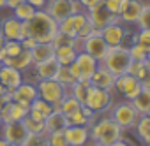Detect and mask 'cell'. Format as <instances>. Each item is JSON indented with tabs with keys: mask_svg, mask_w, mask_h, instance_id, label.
Returning a JSON list of instances; mask_svg holds the SVG:
<instances>
[{
	"mask_svg": "<svg viewBox=\"0 0 150 146\" xmlns=\"http://www.w3.org/2000/svg\"><path fill=\"white\" fill-rule=\"evenodd\" d=\"M88 128H90V141L101 142L104 146H110L115 141L122 139L124 137V132H125L110 114H103V116L99 114L97 120Z\"/></svg>",
	"mask_w": 150,
	"mask_h": 146,
	"instance_id": "7a4b0ae2",
	"label": "cell"
},
{
	"mask_svg": "<svg viewBox=\"0 0 150 146\" xmlns=\"http://www.w3.org/2000/svg\"><path fill=\"white\" fill-rule=\"evenodd\" d=\"M4 48H6V55L7 56H14V55L23 51V46H21L20 41H6Z\"/></svg>",
	"mask_w": 150,
	"mask_h": 146,
	"instance_id": "b9f144b4",
	"label": "cell"
},
{
	"mask_svg": "<svg viewBox=\"0 0 150 146\" xmlns=\"http://www.w3.org/2000/svg\"><path fill=\"white\" fill-rule=\"evenodd\" d=\"M76 55H78V51L74 46H57L53 56L60 65H71L76 60Z\"/></svg>",
	"mask_w": 150,
	"mask_h": 146,
	"instance_id": "cb8c5ba5",
	"label": "cell"
},
{
	"mask_svg": "<svg viewBox=\"0 0 150 146\" xmlns=\"http://www.w3.org/2000/svg\"><path fill=\"white\" fill-rule=\"evenodd\" d=\"M127 48H129V53H131L132 62H146V55H148V51L143 49L139 44L132 42V44H129Z\"/></svg>",
	"mask_w": 150,
	"mask_h": 146,
	"instance_id": "74e56055",
	"label": "cell"
},
{
	"mask_svg": "<svg viewBox=\"0 0 150 146\" xmlns=\"http://www.w3.org/2000/svg\"><path fill=\"white\" fill-rule=\"evenodd\" d=\"M28 135V130L25 128L23 121H9L2 125V137L9 144H23Z\"/></svg>",
	"mask_w": 150,
	"mask_h": 146,
	"instance_id": "5bb4252c",
	"label": "cell"
},
{
	"mask_svg": "<svg viewBox=\"0 0 150 146\" xmlns=\"http://www.w3.org/2000/svg\"><path fill=\"white\" fill-rule=\"evenodd\" d=\"M0 35L6 41H23L28 37V30H27V23L20 21L14 16H6L0 20Z\"/></svg>",
	"mask_w": 150,
	"mask_h": 146,
	"instance_id": "ba28073f",
	"label": "cell"
},
{
	"mask_svg": "<svg viewBox=\"0 0 150 146\" xmlns=\"http://www.w3.org/2000/svg\"><path fill=\"white\" fill-rule=\"evenodd\" d=\"M132 42H136L143 49L150 51V30H138L136 34H132Z\"/></svg>",
	"mask_w": 150,
	"mask_h": 146,
	"instance_id": "e575fe53",
	"label": "cell"
},
{
	"mask_svg": "<svg viewBox=\"0 0 150 146\" xmlns=\"http://www.w3.org/2000/svg\"><path fill=\"white\" fill-rule=\"evenodd\" d=\"M101 35L103 39L106 41V44L110 48H115V46H125L127 39L129 37V28L127 25L120 23V21H115V23H110L106 25L104 28H101Z\"/></svg>",
	"mask_w": 150,
	"mask_h": 146,
	"instance_id": "9c48e42d",
	"label": "cell"
},
{
	"mask_svg": "<svg viewBox=\"0 0 150 146\" xmlns=\"http://www.w3.org/2000/svg\"><path fill=\"white\" fill-rule=\"evenodd\" d=\"M4 44H6V39L0 35V63H2V60L7 56V55H6V48H4Z\"/></svg>",
	"mask_w": 150,
	"mask_h": 146,
	"instance_id": "c3c4849f",
	"label": "cell"
},
{
	"mask_svg": "<svg viewBox=\"0 0 150 146\" xmlns=\"http://www.w3.org/2000/svg\"><path fill=\"white\" fill-rule=\"evenodd\" d=\"M108 48H110V46H108L106 41L103 39L101 30H94L88 37L83 39V48H81V51L88 53L90 56H94V58L101 63L103 58H104L106 53H108Z\"/></svg>",
	"mask_w": 150,
	"mask_h": 146,
	"instance_id": "8fae6325",
	"label": "cell"
},
{
	"mask_svg": "<svg viewBox=\"0 0 150 146\" xmlns=\"http://www.w3.org/2000/svg\"><path fill=\"white\" fill-rule=\"evenodd\" d=\"M146 62H150V51H148V55H146Z\"/></svg>",
	"mask_w": 150,
	"mask_h": 146,
	"instance_id": "9f6ffc18",
	"label": "cell"
},
{
	"mask_svg": "<svg viewBox=\"0 0 150 146\" xmlns=\"http://www.w3.org/2000/svg\"><path fill=\"white\" fill-rule=\"evenodd\" d=\"M131 63H132V58H131V53H129L127 46L108 48V53H106V56L101 62V65L106 67L113 76L125 74V72L129 70V67H131Z\"/></svg>",
	"mask_w": 150,
	"mask_h": 146,
	"instance_id": "3957f363",
	"label": "cell"
},
{
	"mask_svg": "<svg viewBox=\"0 0 150 146\" xmlns=\"http://www.w3.org/2000/svg\"><path fill=\"white\" fill-rule=\"evenodd\" d=\"M67 123L69 125H88V118L80 109V111H76V113H72V114L67 116Z\"/></svg>",
	"mask_w": 150,
	"mask_h": 146,
	"instance_id": "60d3db41",
	"label": "cell"
},
{
	"mask_svg": "<svg viewBox=\"0 0 150 146\" xmlns=\"http://www.w3.org/2000/svg\"><path fill=\"white\" fill-rule=\"evenodd\" d=\"M0 127H2V118H0Z\"/></svg>",
	"mask_w": 150,
	"mask_h": 146,
	"instance_id": "91938a15",
	"label": "cell"
},
{
	"mask_svg": "<svg viewBox=\"0 0 150 146\" xmlns=\"http://www.w3.org/2000/svg\"><path fill=\"white\" fill-rule=\"evenodd\" d=\"M4 92H6V86H4V85H2V83H0V95H2V93H4Z\"/></svg>",
	"mask_w": 150,
	"mask_h": 146,
	"instance_id": "11a10c76",
	"label": "cell"
},
{
	"mask_svg": "<svg viewBox=\"0 0 150 146\" xmlns=\"http://www.w3.org/2000/svg\"><path fill=\"white\" fill-rule=\"evenodd\" d=\"M7 144H9V142H7V141H6L4 137H2V139H0V146H7Z\"/></svg>",
	"mask_w": 150,
	"mask_h": 146,
	"instance_id": "f5cc1de1",
	"label": "cell"
},
{
	"mask_svg": "<svg viewBox=\"0 0 150 146\" xmlns=\"http://www.w3.org/2000/svg\"><path fill=\"white\" fill-rule=\"evenodd\" d=\"M108 114H110L124 130H132L134 125H136V121H138V118L141 116V114L136 111V107L132 106L131 100L113 102V106H111V109H110Z\"/></svg>",
	"mask_w": 150,
	"mask_h": 146,
	"instance_id": "277c9868",
	"label": "cell"
},
{
	"mask_svg": "<svg viewBox=\"0 0 150 146\" xmlns=\"http://www.w3.org/2000/svg\"><path fill=\"white\" fill-rule=\"evenodd\" d=\"M35 44H37V42H35L32 37H27V39H23V41H21V46H23V49H28V51H30V49H32Z\"/></svg>",
	"mask_w": 150,
	"mask_h": 146,
	"instance_id": "bcb514c9",
	"label": "cell"
},
{
	"mask_svg": "<svg viewBox=\"0 0 150 146\" xmlns=\"http://www.w3.org/2000/svg\"><path fill=\"white\" fill-rule=\"evenodd\" d=\"M58 32L64 34V35L72 37V39H76V37H78L76 28H74V25H72V18H71V16H67L65 20H62V21L58 23Z\"/></svg>",
	"mask_w": 150,
	"mask_h": 146,
	"instance_id": "836d02e7",
	"label": "cell"
},
{
	"mask_svg": "<svg viewBox=\"0 0 150 146\" xmlns=\"http://www.w3.org/2000/svg\"><path fill=\"white\" fill-rule=\"evenodd\" d=\"M11 93H13V102H18V104H21L25 107H30V104L39 97L37 88H35V83H30V81H23Z\"/></svg>",
	"mask_w": 150,
	"mask_h": 146,
	"instance_id": "2e32d148",
	"label": "cell"
},
{
	"mask_svg": "<svg viewBox=\"0 0 150 146\" xmlns=\"http://www.w3.org/2000/svg\"><path fill=\"white\" fill-rule=\"evenodd\" d=\"M6 106V102H4V99H2V95H0V111H2V107Z\"/></svg>",
	"mask_w": 150,
	"mask_h": 146,
	"instance_id": "db71d44e",
	"label": "cell"
},
{
	"mask_svg": "<svg viewBox=\"0 0 150 146\" xmlns=\"http://www.w3.org/2000/svg\"><path fill=\"white\" fill-rule=\"evenodd\" d=\"M35 88H37V93L42 100L50 102L53 106V109L58 107V104L64 100V97L69 93V90L57 79H39L35 83Z\"/></svg>",
	"mask_w": 150,
	"mask_h": 146,
	"instance_id": "5b68a950",
	"label": "cell"
},
{
	"mask_svg": "<svg viewBox=\"0 0 150 146\" xmlns=\"http://www.w3.org/2000/svg\"><path fill=\"white\" fill-rule=\"evenodd\" d=\"M7 109H9L11 121H21L28 114V107H25V106H21L18 102H7Z\"/></svg>",
	"mask_w": 150,
	"mask_h": 146,
	"instance_id": "f546056e",
	"label": "cell"
},
{
	"mask_svg": "<svg viewBox=\"0 0 150 146\" xmlns=\"http://www.w3.org/2000/svg\"><path fill=\"white\" fill-rule=\"evenodd\" d=\"M136 27H138V30H150V4H143V9H141Z\"/></svg>",
	"mask_w": 150,
	"mask_h": 146,
	"instance_id": "d590c367",
	"label": "cell"
},
{
	"mask_svg": "<svg viewBox=\"0 0 150 146\" xmlns=\"http://www.w3.org/2000/svg\"><path fill=\"white\" fill-rule=\"evenodd\" d=\"M57 81H60L67 90H69V86H72L74 83H76V79H74V76L71 74V70H69V67L67 65H60V69H58V74H57V78H55Z\"/></svg>",
	"mask_w": 150,
	"mask_h": 146,
	"instance_id": "4dcf8cb0",
	"label": "cell"
},
{
	"mask_svg": "<svg viewBox=\"0 0 150 146\" xmlns=\"http://www.w3.org/2000/svg\"><path fill=\"white\" fill-rule=\"evenodd\" d=\"M64 137L69 146H87L90 142L88 125H69L64 130Z\"/></svg>",
	"mask_w": 150,
	"mask_h": 146,
	"instance_id": "7c38bea8",
	"label": "cell"
},
{
	"mask_svg": "<svg viewBox=\"0 0 150 146\" xmlns=\"http://www.w3.org/2000/svg\"><path fill=\"white\" fill-rule=\"evenodd\" d=\"M141 86L150 90V62H146V70H145V76L141 79Z\"/></svg>",
	"mask_w": 150,
	"mask_h": 146,
	"instance_id": "ee69618b",
	"label": "cell"
},
{
	"mask_svg": "<svg viewBox=\"0 0 150 146\" xmlns=\"http://www.w3.org/2000/svg\"><path fill=\"white\" fill-rule=\"evenodd\" d=\"M44 11H46L57 23H60L62 20H65V18L71 16V14L81 13L83 7L80 6L78 0H48Z\"/></svg>",
	"mask_w": 150,
	"mask_h": 146,
	"instance_id": "8992f818",
	"label": "cell"
},
{
	"mask_svg": "<svg viewBox=\"0 0 150 146\" xmlns=\"http://www.w3.org/2000/svg\"><path fill=\"white\" fill-rule=\"evenodd\" d=\"M30 55H32V60L34 63H39V62H44L48 58H51L55 55V46L51 42H37L32 49H30Z\"/></svg>",
	"mask_w": 150,
	"mask_h": 146,
	"instance_id": "603a6c76",
	"label": "cell"
},
{
	"mask_svg": "<svg viewBox=\"0 0 150 146\" xmlns=\"http://www.w3.org/2000/svg\"><path fill=\"white\" fill-rule=\"evenodd\" d=\"M148 146H150V144H148Z\"/></svg>",
	"mask_w": 150,
	"mask_h": 146,
	"instance_id": "94428289",
	"label": "cell"
},
{
	"mask_svg": "<svg viewBox=\"0 0 150 146\" xmlns=\"http://www.w3.org/2000/svg\"><path fill=\"white\" fill-rule=\"evenodd\" d=\"M134 130H136L139 141L148 146V144H150V118H148L146 114H141V116L138 118V121H136V125H134Z\"/></svg>",
	"mask_w": 150,
	"mask_h": 146,
	"instance_id": "484cf974",
	"label": "cell"
},
{
	"mask_svg": "<svg viewBox=\"0 0 150 146\" xmlns=\"http://www.w3.org/2000/svg\"><path fill=\"white\" fill-rule=\"evenodd\" d=\"M7 7V0H0V9H6Z\"/></svg>",
	"mask_w": 150,
	"mask_h": 146,
	"instance_id": "816d5d0a",
	"label": "cell"
},
{
	"mask_svg": "<svg viewBox=\"0 0 150 146\" xmlns=\"http://www.w3.org/2000/svg\"><path fill=\"white\" fill-rule=\"evenodd\" d=\"M78 2H80V6L83 7V11H88V9H92V7L103 4V0H78Z\"/></svg>",
	"mask_w": 150,
	"mask_h": 146,
	"instance_id": "7bdbcfd3",
	"label": "cell"
},
{
	"mask_svg": "<svg viewBox=\"0 0 150 146\" xmlns=\"http://www.w3.org/2000/svg\"><path fill=\"white\" fill-rule=\"evenodd\" d=\"M141 88H143L141 81L138 78H134L132 74H129V72L117 76V79H115V92H118L124 97V100H132L139 93Z\"/></svg>",
	"mask_w": 150,
	"mask_h": 146,
	"instance_id": "30bf717a",
	"label": "cell"
},
{
	"mask_svg": "<svg viewBox=\"0 0 150 146\" xmlns=\"http://www.w3.org/2000/svg\"><path fill=\"white\" fill-rule=\"evenodd\" d=\"M146 116H148V118H150V111H148V113H146Z\"/></svg>",
	"mask_w": 150,
	"mask_h": 146,
	"instance_id": "680465c9",
	"label": "cell"
},
{
	"mask_svg": "<svg viewBox=\"0 0 150 146\" xmlns=\"http://www.w3.org/2000/svg\"><path fill=\"white\" fill-rule=\"evenodd\" d=\"M25 2H28L34 9H37V11H42L44 7H46V4H48V0H25Z\"/></svg>",
	"mask_w": 150,
	"mask_h": 146,
	"instance_id": "f6af8a7d",
	"label": "cell"
},
{
	"mask_svg": "<svg viewBox=\"0 0 150 146\" xmlns=\"http://www.w3.org/2000/svg\"><path fill=\"white\" fill-rule=\"evenodd\" d=\"M85 106L90 107L96 114H106V113H110V109L113 106V95H111V92H106V90L92 86L88 90Z\"/></svg>",
	"mask_w": 150,
	"mask_h": 146,
	"instance_id": "52a82bcc",
	"label": "cell"
},
{
	"mask_svg": "<svg viewBox=\"0 0 150 146\" xmlns=\"http://www.w3.org/2000/svg\"><path fill=\"white\" fill-rule=\"evenodd\" d=\"M25 2V0H7V9H14V7H18L20 4H23Z\"/></svg>",
	"mask_w": 150,
	"mask_h": 146,
	"instance_id": "681fc988",
	"label": "cell"
},
{
	"mask_svg": "<svg viewBox=\"0 0 150 146\" xmlns=\"http://www.w3.org/2000/svg\"><path fill=\"white\" fill-rule=\"evenodd\" d=\"M2 63H4V65H11V67H14V69H18V70L25 72V70H30V67L34 65V60H32L30 51H28V49H23L21 53H18V55H14V56H6V58L2 60Z\"/></svg>",
	"mask_w": 150,
	"mask_h": 146,
	"instance_id": "7402d4cb",
	"label": "cell"
},
{
	"mask_svg": "<svg viewBox=\"0 0 150 146\" xmlns=\"http://www.w3.org/2000/svg\"><path fill=\"white\" fill-rule=\"evenodd\" d=\"M67 127H69L67 116L62 111H58V109H53V113L50 116H46V120H44V130H46V134L64 132Z\"/></svg>",
	"mask_w": 150,
	"mask_h": 146,
	"instance_id": "44dd1931",
	"label": "cell"
},
{
	"mask_svg": "<svg viewBox=\"0 0 150 146\" xmlns=\"http://www.w3.org/2000/svg\"><path fill=\"white\" fill-rule=\"evenodd\" d=\"M115 79H117V76H113L106 67H103L99 63L97 70L94 72V76L90 78V83L96 88H101V90H106V92H111L113 93L115 92Z\"/></svg>",
	"mask_w": 150,
	"mask_h": 146,
	"instance_id": "ac0fdd59",
	"label": "cell"
},
{
	"mask_svg": "<svg viewBox=\"0 0 150 146\" xmlns=\"http://www.w3.org/2000/svg\"><path fill=\"white\" fill-rule=\"evenodd\" d=\"M21 146H48V135L46 134H28Z\"/></svg>",
	"mask_w": 150,
	"mask_h": 146,
	"instance_id": "f35d334b",
	"label": "cell"
},
{
	"mask_svg": "<svg viewBox=\"0 0 150 146\" xmlns=\"http://www.w3.org/2000/svg\"><path fill=\"white\" fill-rule=\"evenodd\" d=\"M90 88H92L90 79H80V81L74 83L72 86H69V95H72L78 102L85 104V100H87V95H88V90H90Z\"/></svg>",
	"mask_w": 150,
	"mask_h": 146,
	"instance_id": "d4e9b609",
	"label": "cell"
},
{
	"mask_svg": "<svg viewBox=\"0 0 150 146\" xmlns=\"http://www.w3.org/2000/svg\"><path fill=\"white\" fill-rule=\"evenodd\" d=\"M87 16H88V21L92 23V27H94L96 30H101V28H104L106 25L118 21V16L111 14L103 4H99V6L88 9V11H87Z\"/></svg>",
	"mask_w": 150,
	"mask_h": 146,
	"instance_id": "4fadbf2b",
	"label": "cell"
},
{
	"mask_svg": "<svg viewBox=\"0 0 150 146\" xmlns=\"http://www.w3.org/2000/svg\"><path fill=\"white\" fill-rule=\"evenodd\" d=\"M28 109H34V111H37L39 114H42L44 116V120H46V116H50L51 113H53V106L50 104V102H46V100H42L41 97H37L32 104H30V107Z\"/></svg>",
	"mask_w": 150,
	"mask_h": 146,
	"instance_id": "1f68e13d",
	"label": "cell"
},
{
	"mask_svg": "<svg viewBox=\"0 0 150 146\" xmlns=\"http://www.w3.org/2000/svg\"><path fill=\"white\" fill-rule=\"evenodd\" d=\"M23 72L11 67V65H4L0 63V83L6 86V90L13 92L14 88H18L21 83H23Z\"/></svg>",
	"mask_w": 150,
	"mask_h": 146,
	"instance_id": "e0dca14e",
	"label": "cell"
},
{
	"mask_svg": "<svg viewBox=\"0 0 150 146\" xmlns=\"http://www.w3.org/2000/svg\"><path fill=\"white\" fill-rule=\"evenodd\" d=\"M35 11H37V9H34L28 2H23V4H20L18 7L13 9V16L18 18L20 21H28V20L35 14Z\"/></svg>",
	"mask_w": 150,
	"mask_h": 146,
	"instance_id": "f1b7e54d",
	"label": "cell"
},
{
	"mask_svg": "<svg viewBox=\"0 0 150 146\" xmlns=\"http://www.w3.org/2000/svg\"><path fill=\"white\" fill-rule=\"evenodd\" d=\"M7 146H21V144H7Z\"/></svg>",
	"mask_w": 150,
	"mask_h": 146,
	"instance_id": "6f0895ef",
	"label": "cell"
},
{
	"mask_svg": "<svg viewBox=\"0 0 150 146\" xmlns=\"http://www.w3.org/2000/svg\"><path fill=\"white\" fill-rule=\"evenodd\" d=\"M141 9H143V2H141V0H129L127 6L118 14V21L124 23V25H127V27L129 25H136L138 18L141 14Z\"/></svg>",
	"mask_w": 150,
	"mask_h": 146,
	"instance_id": "ffe728a7",
	"label": "cell"
},
{
	"mask_svg": "<svg viewBox=\"0 0 150 146\" xmlns=\"http://www.w3.org/2000/svg\"><path fill=\"white\" fill-rule=\"evenodd\" d=\"M74 63H76L78 69H80V79H90L94 76V72L97 70V67H99V62L94 56H90L88 53H85V51H80L76 55Z\"/></svg>",
	"mask_w": 150,
	"mask_h": 146,
	"instance_id": "d6986e66",
	"label": "cell"
},
{
	"mask_svg": "<svg viewBox=\"0 0 150 146\" xmlns=\"http://www.w3.org/2000/svg\"><path fill=\"white\" fill-rule=\"evenodd\" d=\"M58 69H60V63L55 60V56H51L44 62L34 63L30 70L34 72V79L37 83L39 79H55L58 74Z\"/></svg>",
	"mask_w": 150,
	"mask_h": 146,
	"instance_id": "9a60e30c",
	"label": "cell"
},
{
	"mask_svg": "<svg viewBox=\"0 0 150 146\" xmlns=\"http://www.w3.org/2000/svg\"><path fill=\"white\" fill-rule=\"evenodd\" d=\"M81 106H83L81 102H78L72 95H69V93H67V95L64 97V100L58 104V107H57V109H58V111H62L65 116H69V114H72V113L80 111V109H81Z\"/></svg>",
	"mask_w": 150,
	"mask_h": 146,
	"instance_id": "83f0119b",
	"label": "cell"
},
{
	"mask_svg": "<svg viewBox=\"0 0 150 146\" xmlns=\"http://www.w3.org/2000/svg\"><path fill=\"white\" fill-rule=\"evenodd\" d=\"M129 0H103V6L115 16H118L122 13V9L127 6Z\"/></svg>",
	"mask_w": 150,
	"mask_h": 146,
	"instance_id": "8d00e7d4",
	"label": "cell"
},
{
	"mask_svg": "<svg viewBox=\"0 0 150 146\" xmlns=\"http://www.w3.org/2000/svg\"><path fill=\"white\" fill-rule=\"evenodd\" d=\"M110 146H131V142H129V141H125V139L122 137V139L115 141V142H113V144H110Z\"/></svg>",
	"mask_w": 150,
	"mask_h": 146,
	"instance_id": "f907efd6",
	"label": "cell"
},
{
	"mask_svg": "<svg viewBox=\"0 0 150 146\" xmlns=\"http://www.w3.org/2000/svg\"><path fill=\"white\" fill-rule=\"evenodd\" d=\"M46 135H48V146H69L64 137V132H53Z\"/></svg>",
	"mask_w": 150,
	"mask_h": 146,
	"instance_id": "ab89813d",
	"label": "cell"
},
{
	"mask_svg": "<svg viewBox=\"0 0 150 146\" xmlns=\"http://www.w3.org/2000/svg\"><path fill=\"white\" fill-rule=\"evenodd\" d=\"M67 67H69V70H71V74L74 76V79L80 81V69H78V65L72 62V63H71V65H67Z\"/></svg>",
	"mask_w": 150,
	"mask_h": 146,
	"instance_id": "7dc6e473",
	"label": "cell"
},
{
	"mask_svg": "<svg viewBox=\"0 0 150 146\" xmlns=\"http://www.w3.org/2000/svg\"><path fill=\"white\" fill-rule=\"evenodd\" d=\"M131 102H132V106L136 107V111L139 114H146L150 111V90L148 88H141L139 93Z\"/></svg>",
	"mask_w": 150,
	"mask_h": 146,
	"instance_id": "4316f807",
	"label": "cell"
},
{
	"mask_svg": "<svg viewBox=\"0 0 150 146\" xmlns=\"http://www.w3.org/2000/svg\"><path fill=\"white\" fill-rule=\"evenodd\" d=\"M25 23H27L28 37H32L35 42H51L58 34V23L44 9L35 11V14Z\"/></svg>",
	"mask_w": 150,
	"mask_h": 146,
	"instance_id": "6da1fadb",
	"label": "cell"
},
{
	"mask_svg": "<svg viewBox=\"0 0 150 146\" xmlns=\"http://www.w3.org/2000/svg\"><path fill=\"white\" fill-rule=\"evenodd\" d=\"M21 121H23L25 128L28 130V134H46V130H44V121H37V120L30 118L28 114H27Z\"/></svg>",
	"mask_w": 150,
	"mask_h": 146,
	"instance_id": "d6a6232c",
	"label": "cell"
}]
</instances>
